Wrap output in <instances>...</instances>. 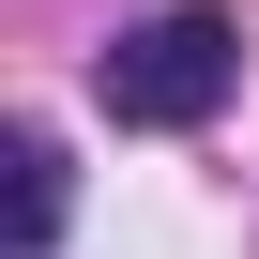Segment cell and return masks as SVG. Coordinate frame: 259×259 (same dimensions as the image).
<instances>
[{
	"label": "cell",
	"instance_id": "7a4b0ae2",
	"mask_svg": "<svg viewBox=\"0 0 259 259\" xmlns=\"http://www.w3.org/2000/svg\"><path fill=\"white\" fill-rule=\"evenodd\" d=\"M0 168H16V259H46V244H61V138L16 122V153H0Z\"/></svg>",
	"mask_w": 259,
	"mask_h": 259
},
{
	"label": "cell",
	"instance_id": "6da1fadb",
	"mask_svg": "<svg viewBox=\"0 0 259 259\" xmlns=\"http://www.w3.org/2000/svg\"><path fill=\"white\" fill-rule=\"evenodd\" d=\"M244 76V31L213 16V0H168V16H138L107 61H92V107L107 122H153V138H183V122H213Z\"/></svg>",
	"mask_w": 259,
	"mask_h": 259
}]
</instances>
